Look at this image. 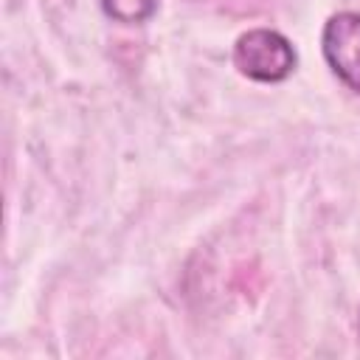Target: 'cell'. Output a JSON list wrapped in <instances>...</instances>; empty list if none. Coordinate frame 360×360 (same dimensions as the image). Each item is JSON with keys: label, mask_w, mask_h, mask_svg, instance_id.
Here are the masks:
<instances>
[{"label": "cell", "mask_w": 360, "mask_h": 360, "mask_svg": "<svg viewBox=\"0 0 360 360\" xmlns=\"http://www.w3.org/2000/svg\"><path fill=\"white\" fill-rule=\"evenodd\" d=\"M231 59L245 79L262 82V84L284 82L298 62L292 42L273 28H250L239 34L233 42Z\"/></svg>", "instance_id": "6da1fadb"}, {"label": "cell", "mask_w": 360, "mask_h": 360, "mask_svg": "<svg viewBox=\"0 0 360 360\" xmlns=\"http://www.w3.org/2000/svg\"><path fill=\"white\" fill-rule=\"evenodd\" d=\"M321 51L332 73L354 93H360V14L338 11L323 22Z\"/></svg>", "instance_id": "7a4b0ae2"}, {"label": "cell", "mask_w": 360, "mask_h": 360, "mask_svg": "<svg viewBox=\"0 0 360 360\" xmlns=\"http://www.w3.org/2000/svg\"><path fill=\"white\" fill-rule=\"evenodd\" d=\"M101 8L121 25H141L158 11V0H101Z\"/></svg>", "instance_id": "3957f363"}]
</instances>
